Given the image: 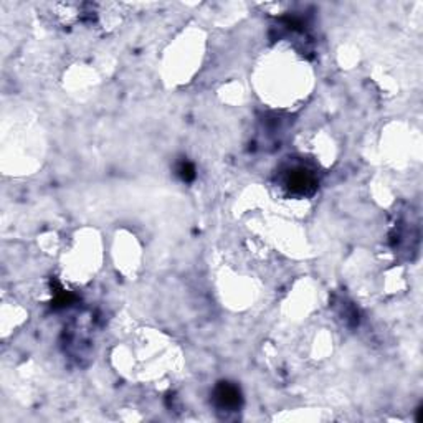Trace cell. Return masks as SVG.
Masks as SVG:
<instances>
[{
    "instance_id": "7a4b0ae2",
    "label": "cell",
    "mask_w": 423,
    "mask_h": 423,
    "mask_svg": "<svg viewBox=\"0 0 423 423\" xmlns=\"http://www.w3.org/2000/svg\"><path fill=\"white\" fill-rule=\"evenodd\" d=\"M213 399H215V404L218 409L222 410H238L240 405H242V394H240V389L237 385L223 382L215 389V394H213Z\"/></svg>"
},
{
    "instance_id": "6da1fadb",
    "label": "cell",
    "mask_w": 423,
    "mask_h": 423,
    "mask_svg": "<svg viewBox=\"0 0 423 423\" xmlns=\"http://www.w3.org/2000/svg\"><path fill=\"white\" fill-rule=\"evenodd\" d=\"M285 185L288 187L290 192L297 195H307L315 190L316 187V177L312 172H310L305 167L297 165L288 170L285 175Z\"/></svg>"
},
{
    "instance_id": "3957f363",
    "label": "cell",
    "mask_w": 423,
    "mask_h": 423,
    "mask_svg": "<svg viewBox=\"0 0 423 423\" xmlns=\"http://www.w3.org/2000/svg\"><path fill=\"white\" fill-rule=\"evenodd\" d=\"M177 172H179V175L182 177V179H184L185 182H189V180H192L195 177V174H194V167H192L189 163H182L180 165H179V169H177Z\"/></svg>"
}]
</instances>
